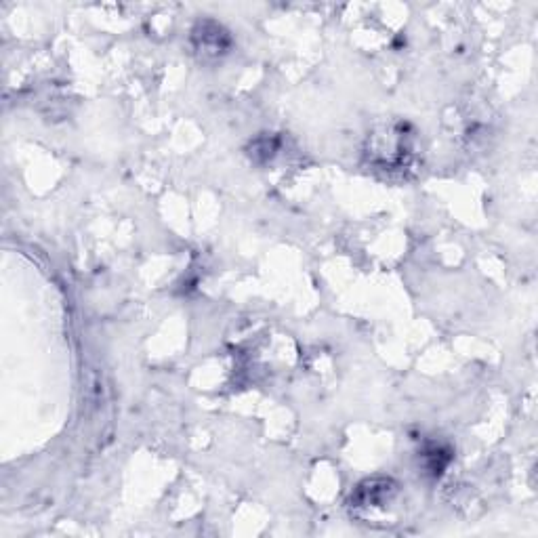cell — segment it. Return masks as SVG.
Returning <instances> with one entry per match:
<instances>
[{
    "mask_svg": "<svg viewBox=\"0 0 538 538\" xmlns=\"http://www.w3.org/2000/svg\"><path fill=\"white\" fill-rule=\"evenodd\" d=\"M396 496H398L396 482L389 478H372L362 482L358 490L351 494V507L360 513L383 511L393 503Z\"/></svg>",
    "mask_w": 538,
    "mask_h": 538,
    "instance_id": "obj_1",
    "label": "cell"
},
{
    "mask_svg": "<svg viewBox=\"0 0 538 538\" xmlns=\"http://www.w3.org/2000/svg\"><path fill=\"white\" fill-rule=\"evenodd\" d=\"M192 43L202 61H211L230 51L232 36L221 24L213 22V19H204V22L196 24L192 32Z\"/></svg>",
    "mask_w": 538,
    "mask_h": 538,
    "instance_id": "obj_2",
    "label": "cell"
},
{
    "mask_svg": "<svg viewBox=\"0 0 538 538\" xmlns=\"http://www.w3.org/2000/svg\"><path fill=\"white\" fill-rule=\"evenodd\" d=\"M421 459H423V467L429 475H440L446 469V465L450 463V450L440 446V444H431L423 450Z\"/></svg>",
    "mask_w": 538,
    "mask_h": 538,
    "instance_id": "obj_3",
    "label": "cell"
}]
</instances>
